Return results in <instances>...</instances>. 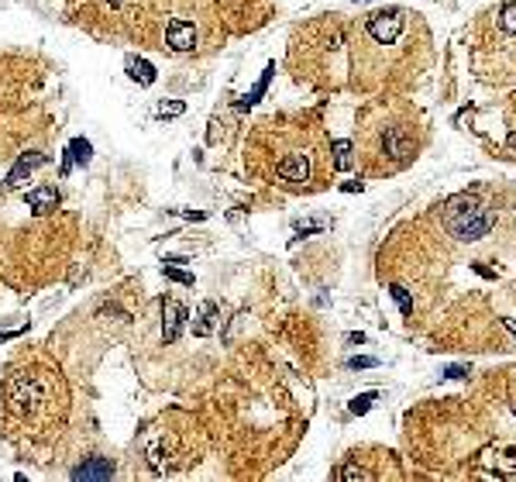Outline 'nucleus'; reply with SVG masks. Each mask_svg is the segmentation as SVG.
<instances>
[{"instance_id":"obj_1","label":"nucleus","mask_w":516,"mask_h":482,"mask_svg":"<svg viewBox=\"0 0 516 482\" xmlns=\"http://www.w3.org/2000/svg\"><path fill=\"white\" fill-rule=\"evenodd\" d=\"M244 169L251 179L279 186L286 193H314L330 186V142L317 118H262L244 142Z\"/></svg>"},{"instance_id":"obj_2","label":"nucleus","mask_w":516,"mask_h":482,"mask_svg":"<svg viewBox=\"0 0 516 482\" xmlns=\"http://www.w3.org/2000/svg\"><path fill=\"white\" fill-rule=\"evenodd\" d=\"M69 383L48 355H21L0 379V434L18 448L52 444L69 424Z\"/></svg>"},{"instance_id":"obj_3","label":"nucleus","mask_w":516,"mask_h":482,"mask_svg":"<svg viewBox=\"0 0 516 482\" xmlns=\"http://www.w3.org/2000/svg\"><path fill=\"white\" fill-rule=\"evenodd\" d=\"M118 28L141 48L165 55H210L221 45L217 0H111Z\"/></svg>"},{"instance_id":"obj_4","label":"nucleus","mask_w":516,"mask_h":482,"mask_svg":"<svg viewBox=\"0 0 516 482\" xmlns=\"http://www.w3.org/2000/svg\"><path fill=\"white\" fill-rule=\"evenodd\" d=\"M138 451L155 476L183 472V469L197 465L203 455V427L190 410L169 406L141 431Z\"/></svg>"},{"instance_id":"obj_5","label":"nucleus","mask_w":516,"mask_h":482,"mask_svg":"<svg viewBox=\"0 0 516 482\" xmlns=\"http://www.w3.org/2000/svg\"><path fill=\"white\" fill-rule=\"evenodd\" d=\"M420 128L399 114H379L361 128V162L368 172H396L417 159Z\"/></svg>"},{"instance_id":"obj_6","label":"nucleus","mask_w":516,"mask_h":482,"mask_svg":"<svg viewBox=\"0 0 516 482\" xmlns=\"http://www.w3.org/2000/svg\"><path fill=\"white\" fill-rule=\"evenodd\" d=\"M447 224H451L454 238L478 241L496 228V210L492 207H482L478 197L465 193V197H454V200L447 203Z\"/></svg>"},{"instance_id":"obj_7","label":"nucleus","mask_w":516,"mask_h":482,"mask_svg":"<svg viewBox=\"0 0 516 482\" xmlns=\"http://www.w3.org/2000/svg\"><path fill=\"white\" fill-rule=\"evenodd\" d=\"M183 317H186L183 303H176V300H165V307H162V338H165V341H176V338H179Z\"/></svg>"},{"instance_id":"obj_8","label":"nucleus","mask_w":516,"mask_h":482,"mask_svg":"<svg viewBox=\"0 0 516 482\" xmlns=\"http://www.w3.org/2000/svg\"><path fill=\"white\" fill-rule=\"evenodd\" d=\"M25 200L32 203L35 214H52L59 207V193H55V186H35V190H28Z\"/></svg>"},{"instance_id":"obj_9","label":"nucleus","mask_w":516,"mask_h":482,"mask_svg":"<svg viewBox=\"0 0 516 482\" xmlns=\"http://www.w3.org/2000/svg\"><path fill=\"white\" fill-rule=\"evenodd\" d=\"M107 476H114V465H111V462H100V465H80V469L73 472V479H107Z\"/></svg>"},{"instance_id":"obj_10","label":"nucleus","mask_w":516,"mask_h":482,"mask_svg":"<svg viewBox=\"0 0 516 482\" xmlns=\"http://www.w3.org/2000/svg\"><path fill=\"white\" fill-rule=\"evenodd\" d=\"M127 69H131V76L141 83V86L155 83V69H152V66H148L145 59H134V55H131V59H127Z\"/></svg>"},{"instance_id":"obj_11","label":"nucleus","mask_w":516,"mask_h":482,"mask_svg":"<svg viewBox=\"0 0 516 482\" xmlns=\"http://www.w3.org/2000/svg\"><path fill=\"white\" fill-rule=\"evenodd\" d=\"M330 156H334V169H351V142H334Z\"/></svg>"},{"instance_id":"obj_12","label":"nucleus","mask_w":516,"mask_h":482,"mask_svg":"<svg viewBox=\"0 0 516 482\" xmlns=\"http://www.w3.org/2000/svg\"><path fill=\"white\" fill-rule=\"evenodd\" d=\"M496 25L506 32V35H516V4H506V7H499V18H496Z\"/></svg>"},{"instance_id":"obj_13","label":"nucleus","mask_w":516,"mask_h":482,"mask_svg":"<svg viewBox=\"0 0 516 482\" xmlns=\"http://www.w3.org/2000/svg\"><path fill=\"white\" fill-rule=\"evenodd\" d=\"M389 293H393V300L399 303V310H403V317H413V296L403 289V286H389Z\"/></svg>"},{"instance_id":"obj_14","label":"nucleus","mask_w":516,"mask_h":482,"mask_svg":"<svg viewBox=\"0 0 516 482\" xmlns=\"http://www.w3.org/2000/svg\"><path fill=\"white\" fill-rule=\"evenodd\" d=\"M217 314V307L214 303H203V310H200V324H197V334H207L210 331V317Z\"/></svg>"},{"instance_id":"obj_15","label":"nucleus","mask_w":516,"mask_h":482,"mask_svg":"<svg viewBox=\"0 0 516 482\" xmlns=\"http://www.w3.org/2000/svg\"><path fill=\"white\" fill-rule=\"evenodd\" d=\"M375 397H379V393H361V397H355V400H351V413H365V410L375 403Z\"/></svg>"},{"instance_id":"obj_16","label":"nucleus","mask_w":516,"mask_h":482,"mask_svg":"<svg viewBox=\"0 0 516 482\" xmlns=\"http://www.w3.org/2000/svg\"><path fill=\"white\" fill-rule=\"evenodd\" d=\"M186 107H183V100H172V104H162L159 107V118H179Z\"/></svg>"},{"instance_id":"obj_17","label":"nucleus","mask_w":516,"mask_h":482,"mask_svg":"<svg viewBox=\"0 0 516 482\" xmlns=\"http://www.w3.org/2000/svg\"><path fill=\"white\" fill-rule=\"evenodd\" d=\"M165 276L176 282H186V286H193V276H186V273H176V269H165Z\"/></svg>"},{"instance_id":"obj_18","label":"nucleus","mask_w":516,"mask_h":482,"mask_svg":"<svg viewBox=\"0 0 516 482\" xmlns=\"http://www.w3.org/2000/svg\"><path fill=\"white\" fill-rule=\"evenodd\" d=\"M348 365H351V369H372V365H375V359H368V355H361V359H351V362H348Z\"/></svg>"},{"instance_id":"obj_19","label":"nucleus","mask_w":516,"mask_h":482,"mask_svg":"<svg viewBox=\"0 0 516 482\" xmlns=\"http://www.w3.org/2000/svg\"><path fill=\"white\" fill-rule=\"evenodd\" d=\"M461 376H465V369H458V365H454V369H447V379H461Z\"/></svg>"},{"instance_id":"obj_20","label":"nucleus","mask_w":516,"mask_h":482,"mask_svg":"<svg viewBox=\"0 0 516 482\" xmlns=\"http://www.w3.org/2000/svg\"><path fill=\"white\" fill-rule=\"evenodd\" d=\"M510 149H513V152H516V131H513V135H510Z\"/></svg>"}]
</instances>
